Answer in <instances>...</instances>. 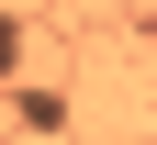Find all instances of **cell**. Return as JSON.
<instances>
[{
    "mask_svg": "<svg viewBox=\"0 0 157 145\" xmlns=\"http://www.w3.org/2000/svg\"><path fill=\"white\" fill-rule=\"evenodd\" d=\"M0 78H23V23L0 11Z\"/></svg>",
    "mask_w": 157,
    "mask_h": 145,
    "instance_id": "obj_1",
    "label": "cell"
}]
</instances>
